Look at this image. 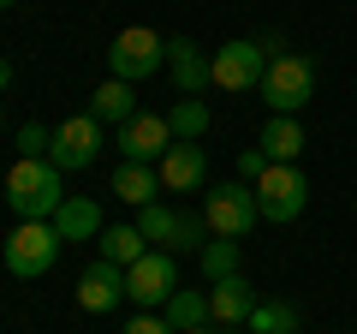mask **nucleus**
Segmentation results:
<instances>
[{
	"instance_id": "1",
	"label": "nucleus",
	"mask_w": 357,
	"mask_h": 334,
	"mask_svg": "<svg viewBox=\"0 0 357 334\" xmlns=\"http://www.w3.org/2000/svg\"><path fill=\"white\" fill-rule=\"evenodd\" d=\"M66 197L72 191H60V167H54L48 155H42V161H24V155H18L13 173H6V203H13L18 221H54Z\"/></svg>"
},
{
	"instance_id": "2",
	"label": "nucleus",
	"mask_w": 357,
	"mask_h": 334,
	"mask_svg": "<svg viewBox=\"0 0 357 334\" xmlns=\"http://www.w3.org/2000/svg\"><path fill=\"white\" fill-rule=\"evenodd\" d=\"M256 96L268 102V114H304L310 96H316V60L310 54H274L262 72V84H256Z\"/></svg>"
},
{
	"instance_id": "3",
	"label": "nucleus",
	"mask_w": 357,
	"mask_h": 334,
	"mask_svg": "<svg viewBox=\"0 0 357 334\" xmlns=\"http://www.w3.org/2000/svg\"><path fill=\"white\" fill-rule=\"evenodd\" d=\"M203 221H208V233L215 239H250V227L262 221V209H256V185H244V180H220V185H208L203 191Z\"/></svg>"
},
{
	"instance_id": "4",
	"label": "nucleus",
	"mask_w": 357,
	"mask_h": 334,
	"mask_svg": "<svg viewBox=\"0 0 357 334\" xmlns=\"http://www.w3.org/2000/svg\"><path fill=\"white\" fill-rule=\"evenodd\" d=\"M60 251H66V239L54 233V221H18L0 257H6V269H13L18 281H42V275L60 263Z\"/></svg>"
},
{
	"instance_id": "5",
	"label": "nucleus",
	"mask_w": 357,
	"mask_h": 334,
	"mask_svg": "<svg viewBox=\"0 0 357 334\" xmlns=\"http://www.w3.org/2000/svg\"><path fill=\"white\" fill-rule=\"evenodd\" d=\"M167 66V36L149 24H126L114 42H107V78H126V84H137V78H155Z\"/></svg>"
},
{
	"instance_id": "6",
	"label": "nucleus",
	"mask_w": 357,
	"mask_h": 334,
	"mask_svg": "<svg viewBox=\"0 0 357 334\" xmlns=\"http://www.w3.org/2000/svg\"><path fill=\"white\" fill-rule=\"evenodd\" d=\"M268 60H274V48H268V42H250V36H232V42H220V48L208 54V72H215V90L250 96L256 84H262Z\"/></svg>"
},
{
	"instance_id": "7",
	"label": "nucleus",
	"mask_w": 357,
	"mask_h": 334,
	"mask_svg": "<svg viewBox=\"0 0 357 334\" xmlns=\"http://www.w3.org/2000/svg\"><path fill=\"white\" fill-rule=\"evenodd\" d=\"M102 143H107V126L96 114H72L54 126V143H48V161L60 173H84V167L102 161Z\"/></svg>"
},
{
	"instance_id": "8",
	"label": "nucleus",
	"mask_w": 357,
	"mask_h": 334,
	"mask_svg": "<svg viewBox=\"0 0 357 334\" xmlns=\"http://www.w3.org/2000/svg\"><path fill=\"white\" fill-rule=\"evenodd\" d=\"M256 209H262V221H298L310 209V180L304 173H298L292 161H274L262 173V180H256Z\"/></svg>"
},
{
	"instance_id": "9",
	"label": "nucleus",
	"mask_w": 357,
	"mask_h": 334,
	"mask_svg": "<svg viewBox=\"0 0 357 334\" xmlns=\"http://www.w3.org/2000/svg\"><path fill=\"white\" fill-rule=\"evenodd\" d=\"M173 293H178V257L173 251H149V257H137L126 269V298L137 310H161Z\"/></svg>"
},
{
	"instance_id": "10",
	"label": "nucleus",
	"mask_w": 357,
	"mask_h": 334,
	"mask_svg": "<svg viewBox=\"0 0 357 334\" xmlns=\"http://www.w3.org/2000/svg\"><path fill=\"white\" fill-rule=\"evenodd\" d=\"M119 155L126 161H143V167H155L167 150H173V126H167V114H137V119H126L119 126Z\"/></svg>"
},
{
	"instance_id": "11",
	"label": "nucleus",
	"mask_w": 357,
	"mask_h": 334,
	"mask_svg": "<svg viewBox=\"0 0 357 334\" xmlns=\"http://www.w3.org/2000/svg\"><path fill=\"white\" fill-rule=\"evenodd\" d=\"M126 305V269L107 257H96L84 275H77V310H89V317H107V310Z\"/></svg>"
},
{
	"instance_id": "12",
	"label": "nucleus",
	"mask_w": 357,
	"mask_h": 334,
	"mask_svg": "<svg viewBox=\"0 0 357 334\" xmlns=\"http://www.w3.org/2000/svg\"><path fill=\"white\" fill-rule=\"evenodd\" d=\"M262 305V293L250 286V275H227L208 286V322L215 328H250V310Z\"/></svg>"
},
{
	"instance_id": "13",
	"label": "nucleus",
	"mask_w": 357,
	"mask_h": 334,
	"mask_svg": "<svg viewBox=\"0 0 357 334\" xmlns=\"http://www.w3.org/2000/svg\"><path fill=\"white\" fill-rule=\"evenodd\" d=\"M155 173H161V191H208V150L203 143H173L155 161Z\"/></svg>"
},
{
	"instance_id": "14",
	"label": "nucleus",
	"mask_w": 357,
	"mask_h": 334,
	"mask_svg": "<svg viewBox=\"0 0 357 334\" xmlns=\"http://www.w3.org/2000/svg\"><path fill=\"white\" fill-rule=\"evenodd\" d=\"M167 78L178 84V96H203L208 84H215L203 42H191V36H167Z\"/></svg>"
},
{
	"instance_id": "15",
	"label": "nucleus",
	"mask_w": 357,
	"mask_h": 334,
	"mask_svg": "<svg viewBox=\"0 0 357 334\" xmlns=\"http://www.w3.org/2000/svg\"><path fill=\"white\" fill-rule=\"evenodd\" d=\"M304 119H292V114H268L262 119V131H256V150L268 155V161H292L298 167V155H304Z\"/></svg>"
},
{
	"instance_id": "16",
	"label": "nucleus",
	"mask_w": 357,
	"mask_h": 334,
	"mask_svg": "<svg viewBox=\"0 0 357 334\" xmlns=\"http://www.w3.org/2000/svg\"><path fill=\"white\" fill-rule=\"evenodd\" d=\"M89 114L102 119V126H126V119H137L143 108H137V90H131L126 78H102V84H96V96H89Z\"/></svg>"
},
{
	"instance_id": "17",
	"label": "nucleus",
	"mask_w": 357,
	"mask_h": 334,
	"mask_svg": "<svg viewBox=\"0 0 357 334\" xmlns=\"http://www.w3.org/2000/svg\"><path fill=\"white\" fill-rule=\"evenodd\" d=\"M54 233H60L66 245L102 239V203H96V197H84V191H72V197L60 203V215H54Z\"/></svg>"
},
{
	"instance_id": "18",
	"label": "nucleus",
	"mask_w": 357,
	"mask_h": 334,
	"mask_svg": "<svg viewBox=\"0 0 357 334\" xmlns=\"http://www.w3.org/2000/svg\"><path fill=\"white\" fill-rule=\"evenodd\" d=\"M96 245H102V257H107V263H119V269H131L137 257H149V251H155V245L137 233V221H107Z\"/></svg>"
},
{
	"instance_id": "19",
	"label": "nucleus",
	"mask_w": 357,
	"mask_h": 334,
	"mask_svg": "<svg viewBox=\"0 0 357 334\" xmlns=\"http://www.w3.org/2000/svg\"><path fill=\"white\" fill-rule=\"evenodd\" d=\"M107 185H114V197H119V203L143 209V203H155V191H161V173H155V167H143V161H119Z\"/></svg>"
},
{
	"instance_id": "20",
	"label": "nucleus",
	"mask_w": 357,
	"mask_h": 334,
	"mask_svg": "<svg viewBox=\"0 0 357 334\" xmlns=\"http://www.w3.org/2000/svg\"><path fill=\"white\" fill-rule=\"evenodd\" d=\"M161 317L173 322L178 334H191V328H208V293H203V286H178V293L161 305Z\"/></svg>"
},
{
	"instance_id": "21",
	"label": "nucleus",
	"mask_w": 357,
	"mask_h": 334,
	"mask_svg": "<svg viewBox=\"0 0 357 334\" xmlns=\"http://www.w3.org/2000/svg\"><path fill=\"white\" fill-rule=\"evenodd\" d=\"M167 126H173V143H203V131H208V102H203V96H178V102L167 108Z\"/></svg>"
},
{
	"instance_id": "22",
	"label": "nucleus",
	"mask_w": 357,
	"mask_h": 334,
	"mask_svg": "<svg viewBox=\"0 0 357 334\" xmlns=\"http://www.w3.org/2000/svg\"><path fill=\"white\" fill-rule=\"evenodd\" d=\"M178 215L185 209H167V203H143L137 209V233L155 245V251H173V239H178Z\"/></svg>"
},
{
	"instance_id": "23",
	"label": "nucleus",
	"mask_w": 357,
	"mask_h": 334,
	"mask_svg": "<svg viewBox=\"0 0 357 334\" xmlns=\"http://www.w3.org/2000/svg\"><path fill=\"white\" fill-rule=\"evenodd\" d=\"M250 334H298V305L286 298H262L250 310Z\"/></svg>"
},
{
	"instance_id": "24",
	"label": "nucleus",
	"mask_w": 357,
	"mask_h": 334,
	"mask_svg": "<svg viewBox=\"0 0 357 334\" xmlns=\"http://www.w3.org/2000/svg\"><path fill=\"white\" fill-rule=\"evenodd\" d=\"M197 263H203V281H227V275H238V239H208L203 251H197Z\"/></svg>"
},
{
	"instance_id": "25",
	"label": "nucleus",
	"mask_w": 357,
	"mask_h": 334,
	"mask_svg": "<svg viewBox=\"0 0 357 334\" xmlns=\"http://www.w3.org/2000/svg\"><path fill=\"white\" fill-rule=\"evenodd\" d=\"M48 143H54V131H48V126H36V119H30V126H18L13 150L24 155V161H42V155H48Z\"/></svg>"
},
{
	"instance_id": "26",
	"label": "nucleus",
	"mask_w": 357,
	"mask_h": 334,
	"mask_svg": "<svg viewBox=\"0 0 357 334\" xmlns=\"http://www.w3.org/2000/svg\"><path fill=\"white\" fill-rule=\"evenodd\" d=\"M268 167H274V161H268V155L256 150V143H250V150H238V180H244V185H256V180L268 173Z\"/></svg>"
},
{
	"instance_id": "27",
	"label": "nucleus",
	"mask_w": 357,
	"mask_h": 334,
	"mask_svg": "<svg viewBox=\"0 0 357 334\" xmlns=\"http://www.w3.org/2000/svg\"><path fill=\"white\" fill-rule=\"evenodd\" d=\"M126 334H178V328L161 317V310H137V317L126 322Z\"/></svg>"
},
{
	"instance_id": "28",
	"label": "nucleus",
	"mask_w": 357,
	"mask_h": 334,
	"mask_svg": "<svg viewBox=\"0 0 357 334\" xmlns=\"http://www.w3.org/2000/svg\"><path fill=\"white\" fill-rule=\"evenodd\" d=\"M0 90H13V60H0Z\"/></svg>"
},
{
	"instance_id": "29",
	"label": "nucleus",
	"mask_w": 357,
	"mask_h": 334,
	"mask_svg": "<svg viewBox=\"0 0 357 334\" xmlns=\"http://www.w3.org/2000/svg\"><path fill=\"white\" fill-rule=\"evenodd\" d=\"M191 334H220V328H215V322H208V328H191Z\"/></svg>"
},
{
	"instance_id": "30",
	"label": "nucleus",
	"mask_w": 357,
	"mask_h": 334,
	"mask_svg": "<svg viewBox=\"0 0 357 334\" xmlns=\"http://www.w3.org/2000/svg\"><path fill=\"white\" fill-rule=\"evenodd\" d=\"M0 131H6V114H0Z\"/></svg>"
},
{
	"instance_id": "31",
	"label": "nucleus",
	"mask_w": 357,
	"mask_h": 334,
	"mask_svg": "<svg viewBox=\"0 0 357 334\" xmlns=\"http://www.w3.org/2000/svg\"><path fill=\"white\" fill-rule=\"evenodd\" d=\"M0 6H13V0H0Z\"/></svg>"
}]
</instances>
